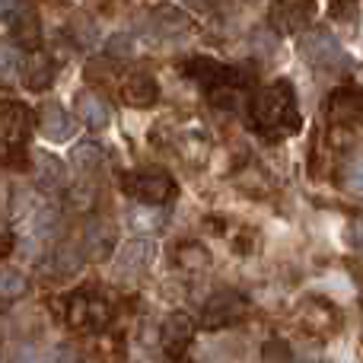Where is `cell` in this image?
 I'll return each mask as SVG.
<instances>
[{"mask_svg":"<svg viewBox=\"0 0 363 363\" xmlns=\"http://www.w3.org/2000/svg\"><path fill=\"white\" fill-rule=\"evenodd\" d=\"M294 360H296L294 347H290L287 341H281V338L268 341V345L262 347V363H294Z\"/></svg>","mask_w":363,"mask_h":363,"instance_id":"cell-25","label":"cell"},{"mask_svg":"<svg viewBox=\"0 0 363 363\" xmlns=\"http://www.w3.org/2000/svg\"><path fill=\"white\" fill-rule=\"evenodd\" d=\"M70 163H74V169L83 172V176H96V172L102 169V163H106V150H102L96 140H80V144L70 150Z\"/></svg>","mask_w":363,"mask_h":363,"instance_id":"cell-21","label":"cell"},{"mask_svg":"<svg viewBox=\"0 0 363 363\" xmlns=\"http://www.w3.org/2000/svg\"><path fill=\"white\" fill-rule=\"evenodd\" d=\"M83 264H86V258H83L80 245H77V242H61L42 262V271H45V274H51V277H74Z\"/></svg>","mask_w":363,"mask_h":363,"instance_id":"cell-17","label":"cell"},{"mask_svg":"<svg viewBox=\"0 0 363 363\" xmlns=\"http://www.w3.org/2000/svg\"><path fill=\"white\" fill-rule=\"evenodd\" d=\"M29 294V277L19 268H4L0 271V300H19Z\"/></svg>","mask_w":363,"mask_h":363,"instance_id":"cell-22","label":"cell"},{"mask_svg":"<svg viewBox=\"0 0 363 363\" xmlns=\"http://www.w3.org/2000/svg\"><path fill=\"white\" fill-rule=\"evenodd\" d=\"M83 258L89 262H106L115 252V226L106 220H89L83 230V245H80Z\"/></svg>","mask_w":363,"mask_h":363,"instance_id":"cell-14","label":"cell"},{"mask_svg":"<svg viewBox=\"0 0 363 363\" xmlns=\"http://www.w3.org/2000/svg\"><path fill=\"white\" fill-rule=\"evenodd\" d=\"M13 252V226L0 217V258H6Z\"/></svg>","mask_w":363,"mask_h":363,"instance_id":"cell-27","label":"cell"},{"mask_svg":"<svg viewBox=\"0 0 363 363\" xmlns=\"http://www.w3.org/2000/svg\"><path fill=\"white\" fill-rule=\"evenodd\" d=\"M245 313H249V296L239 294V290H217V294L204 303L201 325H204L207 332H220V328L236 325Z\"/></svg>","mask_w":363,"mask_h":363,"instance_id":"cell-8","label":"cell"},{"mask_svg":"<svg viewBox=\"0 0 363 363\" xmlns=\"http://www.w3.org/2000/svg\"><path fill=\"white\" fill-rule=\"evenodd\" d=\"M121 188H125V194L131 201H140V204H150V207L169 204V201L179 194L176 179H172L166 169H157V166L128 172V176L121 179Z\"/></svg>","mask_w":363,"mask_h":363,"instance_id":"cell-3","label":"cell"},{"mask_svg":"<svg viewBox=\"0 0 363 363\" xmlns=\"http://www.w3.org/2000/svg\"><path fill=\"white\" fill-rule=\"evenodd\" d=\"M325 112H328V121H332V128H347V131H354V128L360 125V118H363L360 89L357 86L335 89V93L328 96Z\"/></svg>","mask_w":363,"mask_h":363,"instance_id":"cell-9","label":"cell"},{"mask_svg":"<svg viewBox=\"0 0 363 363\" xmlns=\"http://www.w3.org/2000/svg\"><path fill=\"white\" fill-rule=\"evenodd\" d=\"M294 322L303 328L306 335H315V338H332V335L341 332V309L335 303L322 300V296H309V300L300 303Z\"/></svg>","mask_w":363,"mask_h":363,"instance_id":"cell-7","label":"cell"},{"mask_svg":"<svg viewBox=\"0 0 363 363\" xmlns=\"http://www.w3.org/2000/svg\"><path fill=\"white\" fill-rule=\"evenodd\" d=\"M176 363H188V360H182V357H179V360H176Z\"/></svg>","mask_w":363,"mask_h":363,"instance_id":"cell-29","label":"cell"},{"mask_svg":"<svg viewBox=\"0 0 363 363\" xmlns=\"http://www.w3.org/2000/svg\"><path fill=\"white\" fill-rule=\"evenodd\" d=\"M300 55L315 70H341L347 64V55L341 42L328 29H309L300 38Z\"/></svg>","mask_w":363,"mask_h":363,"instance_id":"cell-5","label":"cell"},{"mask_svg":"<svg viewBox=\"0 0 363 363\" xmlns=\"http://www.w3.org/2000/svg\"><path fill=\"white\" fill-rule=\"evenodd\" d=\"M176 262H179V268H185V271H201L211 264V255H207V249L201 242H179Z\"/></svg>","mask_w":363,"mask_h":363,"instance_id":"cell-23","label":"cell"},{"mask_svg":"<svg viewBox=\"0 0 363 363\" xmlns=\"http://www.w3.org/2000/svg\"><path fill=\"white\" fill-rule=\"evenodd\" d=\"M153 252H157L153 239L138 236V239H131V242L121 245V252L115 255V268H118L121 277H138V274H144V271L150 268Z\"/></svg>","mask_w":363,"mask_h":363,"instance_id":"cell-12","label":"cell"},{"mask_svg":"<svg viewBox=\"0 0 363 363\" xmlns=\"http://www.w3.org/2000/svg\"><path fill=\"white\" fill-rule=\"evenodd\" d=\"M38 131H42V138H48L51 144H64V140H70L77 131L74 115H70L67 108H61L57 102H48V106H42V112H38Z\"/></svg>","mask_w":363,"mask_h":363,"instance_id":"cell-15","label":"cell"},{"mask_svg":"<svg viewBox=\"0 0 363 363\" xmlns=\"http://www.w3.org/2000/svg\"><path fill=\"white\" fill-rule=\"evenodd\" d=\"M112 319V306L99 290H77L67 296L64 306V322L77 332H102Z\"/></svg>","mask_w":363,"mask_h":363,"instance_id":"cell-4","label":"cell"},{"mask_svg":"<svg viewBox=\"0 0 363 363\" xmlns=\"http://www.w3.org/2000/svg\"><path fill=\"white\" fill-rule=\"evenodd\" d=\"M77 118H80L86 128H93V131H102V128L112 121V108L106 106L102 96L83 89V93H77Z\"/></svg>","mask_w":363,"mask_h":363,"instance_id":"cell-18","label":"cell"},{"mask_svg":"<svg viewBox=\"0 0 363 363\" xmlns=\"http://www.w3.org/2000/svg\"><path fill=\"white\" fill-rule=\"evenodd\" d=\"M19 64H23L19 51L13 48V45H0V83H13V80H16Z\"/></svg>","mask_w":363,"mask_h":363,"instance_id":"cell-24","label":"cell"},{"mask_svg":"<svg viewBox=\"0 0 363 363\" xmlns=\"http://www.w3.org/2000/svg\"><path fill=\"white\" fill-rule=\"evenodd\" d=\"M249 121L264 140L294 138L303 128V115L296 106V89L290 80H274L262 86L249 99Z\"/></svg>","mask_w":363,"mask_h":363,"instance_id":"cell-1","label":"cell"},{"mask_svg":"<svg viewBox=\"0 0 363 363\" xmlns=\"http://www.w3.org/2000/svg\"><path fill=\"white\" fill-rule=\"evenodd\" d=\"M0 360H4V351H0Z\"/></svg>","mask_w":363,"mask_h":363,"instance_id":"cell-30","label":"cell"},{"mask_svg":"<svg viewBox=\"0 0 363 363\" xmlns=\"http://www.w3.org/2000/svg\"><path fill=\"white\" fill-rule=\"evenodd\" d=\"M29 163H32V179H35V185L42 188V191L57 194V191H64V188L70 185L67 166H64L61 160L55 157V153L35 150V153L29 157Z\"/></svg>","mask_w":363,"mask_h":363,"instance_id":"cell-10","label":"cell"},{"mask_svg":"<svg viewBox=\"0 0 363 363\" xmlns=\"http://www.w3.org/2000/svg\"><path fill=\"white\" fill-rule=\"evenodd\" d=\"M315 13L313 4H274L271 6V26L277 32H296L303 29V23H309V16Z\"/></svg>","mask_w":363,"mask_h":363,"instance_id":"cell-19","label":"cell"},{"mask_svg":"<svg viewBox=\"0 0 363 363\" xmlns=\"http://www.w3.org/2000/svg\"><path fill=\"white\" fill-rule=\"evenodd\" d=\"M121 99H125L131 108L157 106L160 86H157V80H153V74H147V70H134V74H128L125 83H121Z\"/></svg>","mask_w":363,"mask_h":363,"instance_id":"cell-16","label":"cell"},{"mask_svg":"<svg viewBox=\"0 0 363 363\" xmlns=\"http://www.w3.org/2000/svg\"><path fill=\"white\" fill-rule=\"evenodd\" d=\"M194 319L188 313H172L163 319V328H160V341H163V351L169 354L172 360H179L182 354L188 351V345H191L194 338Z\"/></svg>","mask_w":363,"mask_h":363,"instance_id":"cell-11","label":"cell"},{"mask_svg":"<svg viewBox=\"0 0 363 363\" xmlns=\"http://www.w3.org/2000/svg\"><path fill=\"white\" fill-rule=\"evenodd\" d=\"M185 74L211 96V102H220V106H230V99H236L249 86V74L245 70L230 67L223 61H213V57H191V61H185Z\"/></svg>","mask_w":363,"mask_h":363,"instance_id":"cell-2","label":"cell"},{"mask_svg":"<svg viewBox=\"0 0 363 363\" xmlns=\"http://www.w3.org/2000/svg\"><path fill=\"white\" fill-rule=\"evenodd\" d=\"M45 363H80V354L70 345H64V347H55V351L45 357Z\"/></svg>","mask_w":363,"mask_h":363,"instance_id":"cell-26","label":"cell"},{"mask_svg":"<svg viewBox=\"0 0 363 363\" xmlns=\"http://www.w3.org/2000/svg\"><path fill=\"white\" fill-rule=\"evenodd\" d=\"M128 45H131L128 35H115L112 42H108V55H128Z\"/></svg>","mask_w":363,"mask_h":363,"instance_id":"cell-28","label":"cell"},{"mask_svg":"<svg viewBox=\"0 0 363 363\" xmlns=\"http://www.w3.org/2000/svg\"><path fill=\"white\" fill-rule=\"evenodd\" d=\"M19 70H23V83L32 89V93H45V89L55 83V74H57L55 57L42 48L29 51V55L23 57V64H19Z\"/></svg>","mask_w":363,"mask_h":363,"instance_id":"cell-13","label":"cell"},{"mask_svg":"<svg viewBox=\"0 0 363 363\" xmlns=\"http://www.w3.org/2000/svg\"><path fill=\"white\" fill-rule=\"evenodd\" d=\"M10 26H13V35H16L19 45H26V48H32V51L38 48V38H42V23H38V10H35V6L19 4V13L10 19Z\"/></svg>","mask_w":363,"mask_h":363,"instance_id":"cell-20","label":"cell"},{"mask_svg":"<svg viewBox=\"0 0 363 363\" xmlns=\"http://www.w3.org/2000/svg\"><path fill=\"white\" fill-rule=\"evenodd\" d=\"M32 131V112L19 102L0 106V160L19 157Z\"/></svg>","mask_w":363,"mask_h":363,"instance_id":"cell-6","label":"cell"}]
</instances>
